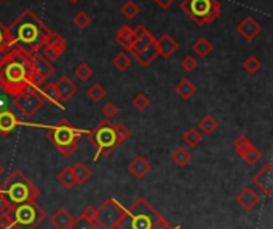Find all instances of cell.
Here are the masks:
<instances>
[{
    "instance_id": "6da1fadb",
    "label": "cell",
    "mask_w": 273,
    "mask_h": 229,
    "mask_svg": "<svg viewBox=\"0 0 273 229\" xmlns=\"http://www.w3.org/2000/svg\"><path fill=\"white\" fill-rule=\"evenodd\" d=\"M34 88V54L12 46L0 57V89L13 97Z\"/></svg>"
},
{
    "instance_id": "7a4b0ae2",
    "label": "cell",
    "mask_w": 273,
    "mask_h": 229,
    "mask_svg": "<svg viewBox=\"0 0 273 229\" xmlns=\"http://www.w3.org/2000/svg\"><path fill=\"white\" fill-rule=\"evenodd\" d=\"M7 29L12 46H20L32 54L44 48L53 32L32 10H24Z\"/></svg>"
},
{
    "instance_id": "3957f363",
    "label": "cell",
    "mask_w": 273,
    "mask_h": 229,
    "mask_svg": "<svg viewBox=\"0 0 273 229\" xmlns=\"http://www.w3.org/2000/svg\"><path fill=\"white\" fill-rule=\"evenodd\" d=\"M91 145H95V161L101 156H110L130 137V129L125 124H114L110 120H102L95 129L87 132Z\"/></svg>"
},
{
    "instance_id": "277c9868",
    "label": "cell",
    "mask_w": 273,
    "mask_h": 229,
    "mask_svg": "<svg viewBox=\"0 0 273 229\" xmlns=\"http://www.w3.org/2000/svg\"><path fill=\"white\" fill-rule=\"evenodd\" d=\"M0 193L10 204V207L21 206L26 202H34L40 196V190L26 177L20 169L10 174V177L0 185Z\"/></svg>"
},
{
    "instance_id": "5b68a950",
    "label": "cell",
    "mask_w": 273,
    "mask_h": 229,
    "mask_svg": "<svg viewBox=\"0 0 273 229\" xmlns=\"http://www.w3.org/2000/svg\"><path fill=\"white\" fill-rule=\"evenodd\" d=\"M87 132L88 131L79 129V127H75L72 123L67 121L66 118H63V120L58 121L56 126L50 127L47 137L64 158H71L75 153V150L79 148L80 137Z\"/></svg>"
},
{
    "instance_id": "8992f818",
    "label": "cell",
    "mask_w": 273,
    "mask_h": 229,
    "mask_svg": "<svg viewBox=\"0 0 273 229\" xmlns=\"http://www.w3.org/2000/svg\"><path fill=\"white\" fill-rule=\"evenodd\" d=\"M125 210V220L118 226L120 229H153L161 220V215L146 198H138Z\"/></svg>"
},
{
    "instance_id": "52a82bcc",
    "label": "cell",
    "mask_w": 273,
    "mask_h": 229,
    "mask_svg": "<svg viewBox=\"0 0 273 229\" xmlns=\"http://www.w3.org/2000/svg\"><path fill=\"white\" fill-rule=\"evenodd\" d=\"M181 10L198 25H206L220 14L219 0H182Z\"/></svg>"
},
{
    "instance_id": "ba28073f",
    "label": "cell",
    "mask_w": 273,
    "mask_h": 229,
    "mask_svg": "<svg viewBox=\"0 0 273 229\" xmlns=\"http://www.w3.org/2000/svg\"><path fill=\"white\" fill-rule=\"evenodd\" d=\"M10 210L15 229H37L47 218V212L36 201L15 206Z\"/></svg>"
},
{
    "instance_id": "9c48e42d",
    "label": "cell",
    "mask_w": 273,
    "mask_h": 229,
    "mask_svg": "<svg viewBox=\"0 0 273 229\" xmlns=\"http://www.w3.org/2000/svg\"><path fill=\"white\" fill-rule=\"evenodd\" d=\"M125 215V207H122L115 199H107L95 209V222L99 229H118Z\"/></svg>"
},
{
    "instance_id": "30bf717a",
    "label": "cell",
    "mask_w": 273,
    "mask_h": 229,
    "mask_svg": "<svg viewBox=\"0 0 273 229\" xmlns=\"http://www.w3.org/2000/svg\"><path fill=\"white\" fill-rule=\"evenodd\" d=\"M45 100L42 99L37 88H31L23 94L13 97V107L18 110L24 118H32L39 110L44 107Z\"/></svg>"
},
{
    "instance_id": "8fae6325",
    "label": "cell",
    "mask_w": 273,
    "mask_h": 229,
    "mask_svg": "<svg viewBox=\"0 0 273 229\" xmlns=\"http://www.w3.org/2000/svg\"><path fill=\"white\" fill-rule=\"evenodd\" d=\"M233 147L238 151L240 158L244 161L246 164H249V166L257 164L259 161H260V158H262V151L257 147H255L254 143L248 139V135H244V134H240L235 139Z\"/></svg>"
},
{
    "instance_id": "7c38bea8",
    "label": "cell",
    "mask_w": 273,
    "mask_h": 229,
    "mask_svg": "<svg viewBox=\"0 0 273 229\" xmlns=\"http://www.w3.org/2000/svg\"><path fill=\"white\" fill-rule=\"evenodd\" d=\"M64 51H66V40L63 38V35L58 32H51L50 38L47 40V43L39 53L44 57H47L50 62H55L64 54Z\"/></svg>"
},
{
    "instance_id": "4fadbf2b",
    "label": "cell",
    "mask_w": 273,
    "mask_h": 229,
    "mask_svg": "<svg viewBox=\"0 0 273 229\" xmlns=\"http://www.w3.org/2000/svg\"><path fill=\"white\" fill-rule=\"evenodd\" d=\"M55 72V67L40 53H34V88H40Z\"/></svg>"
},
{
    "instance_id": "5bb4252c",
    "label": "cell",
    "mask_w": 273,
    "mask_h": 229,
    "mask_svg": "<svg viewBox=\"0 0 273 229\" xmlns=\"http://www.w3.org/2000/svg\"><path fill=\"white\" fill-rule=\"evenodd\" d=\"M252 182L265 196H271L273 194V166L270 163L263 166L260 171L252 177Z\"/></svg>"
},
{
    "instance_id": "9a60e30c",
    "label": "cell",
    "mask_w": 273,
    "mask_h": 229,
    "mask_svg": "<svg viewBox=\"0 0 273 229\" xmlns=\"http://www.w3.org/2000/svg\"><path fill=\"white\" fill-rule=\"evenodd\" d=\"M55 86H56V92H58L59 100H61V104L69 102L77 94V91H79L77 84L69 78V76H61V78L55 83Z\"/></svg>"
},
{
    "instance_id": "2e32d148",
    "label": "cell",
    "mask_w": 273,
    "mask_h": 229,
    "mask_svg": "<svg viewBox=\"0 0 273 229\" xmlns=\"http://www.w3.org/2000/svg\"><path fill=\"white\" fill-rule=\"evenodd\" d=\"M236 30H238V33H240V35L244 40L251 41V40H254L260 33L262 25L257 21H255L252 16H246V18L236 25Z\"/></svg>"
},
{
    "instance_id": "e0dca14e",
    "label": "cell",
    "mask_w": 273,
    "mask_h": 229,
    "mask_svg": "<svg viewBox=\"0 0 273 229\" xmlns=\"http://www.w3.org/2000/svg\"><path fill=\"white\" fill-rule=\"evenodd\" d=\"M20 124L23 123L18 115H15L10 110H0V135L2 137H8Z\"/></svg>"
},
{
    "instance_id": "ac0fdd59",
    "label": "cell",
    "mask_w": 273,
    "mask_h": 229,
    "mask_svg": "<svg viewBox=\"0 0 273 229\" xmlns=\"http://www.w3.org/2000/svg\"><path fill=\"white\" fill-rule=\"evenodd\" d=\"M155 46H157L158 54L161 57L168 59V57H171L176 53V51H177L179 43H177V41L171 35H169V33H163V35H161L158 40H155Z\"/></svg>"
},
{
    "instance_id": "d6986e66",
    "label": "cell",
    "mask_w": 273,
    "mask_h": 229,
    "mask_svg": "<svg viewBox=\"0 0 273 229\" xmlns=\"http://www.w3.org/2000/svg\"><path fill=\"white\" fill-rule=\"evenodd\" d=\"M236 202L240 204V207L246 212H251L257 207V204L260 202V196L255 193L252 188H244L240 191V194L236 196Z\"/></svg>"
},
{
    "instance_id": "ffe728a7",
    "label": "cell",
    "mask_w": 273,
    "mask_h": 229,
    "mask_svg": "<svg viewBox=\"0 0 273 229\" xmlns=\"http://www.w3.org/2000/svg\"><path fill=\"white\" fill-rule=\"evenodd\" d=\"M71 229H99L95 222V207H87L80 217L74 218Z\"/></svg>"
},
{
    "instance_id": "44dd1931",
    "label": "cell",
    "mask_w": 273,
    "mask_h": 229,
    "mask_svg": "<svg viewBox=\"0 0 273 229\" xmlns=\"http://www.w3.org/2000/svg\"><path fill=\"white\" fill-rule=\"evenodd\" d=\"M50 223L55 229H71L74 223V217L66 207H61L50 217Z\"/></svg>"
},
{
    "instance_id": "7402d4cb",
    "label": "cell",
    "mask_w": 273,
    "mask_h": 229,
    "mask_svg": "<svg viewBox=\"0 0 273 229\" xmlns=\"http://www.w3.org/2000/svg\"><path fill=\"white\" fill-rule=\"evenodd\" d=\"M128 171H130V174L136 178H139V180H142L144 177H146L150 171H152V164L149 163V161L144 158V156H136L130 166H128Z\"/></svg>"
},
{
    "instance_id": "603a6c76",
    "label": "cell",
    "mask_w": 273,
    "mask_h": 229,
    "mask_svg": "<svg viewBox=\"0 0 273 229\" xmlns=\"http://www.w3.org/2000/svg\"><path fill=\"white\" fill-rule=\"evenodd\" d=\"M39 92H40L42 99H44L47 104L56 105L58 108L64 110V104H61V100H59V97H58L55 83H48V84H45L44 88H39Z\"/></svg>"
},
{
    "instance_id": "cb8c5ba5",
    "label": "cell",
    "mask_w": 273,
    "mask_h": 229,
    "mask_svg": "<svg viewBox=\"0 0 273 229\" xmlns=\"http://www.w3.org/2000/svg\"><path fill=\"white\" fill-rule=\"evenodd\" d=\"M134 57H136V61H138L142 67L150 65V64L158 57V51H157L155 43H153V45H149L147 48H144V49H141L139 53H136V54H134Z\"/></svg>"
},
{
    "instance_id": "d4e9b609",
    "label": "cell",
    "mask_w": 273,
    "mask_h": 229,
    "mask_svg": "<svg viewBox=\"0 0 273 229\" xmlns=\"http://www.w3.org/2000/svg\"><path fill=\"white\" fill-rule=\"evenodd\" d=\"M174 91L182 100H189V99H192V96L195 94V92H197V86H195V84L189 78H182L174 86Z\"/></svg>"
},
{
    "instance_id": "484cf974",
    "label": "cell",
    "mask_w": 273,
    "mask_h": 229,
    "mask_svg": "<svg viewBox=\"0 0 273 229\" xmlns=\"http://www.w3.org/2000/svg\"><path fill=\"white\" fill-rule=\"evenodd\" d=\"M117 43L122 45L126 51H130L133 41H134V35H133V29L130 27V25H122L120 29H118L117 32Z\"/></svg>"
},
{
    "instance_id": "4316f807",
    "label": "cell",
    "mask_w": 273,
    "mask_h": 229,
    "mask_svg": "<svg viewBox=\"0 0 273 229\" xmlns=\"http://www.w3.org/2000/svg\"><path fill=\"white\" fill-rule=\"evenodd\" d=\"M219 129V121L212 115H204L198 123V131L204 135H212Z\"/></svg>"
},
{
    "instance_id": "83f0119b",
    "label": "cell",
    "mask_w": 273,
    "mask_h": 229,
    "mask_svg": "<svg viewBox=\"0 0 273 229\" xmlns=\"http://www.w3.org/2000/svg\"><path fill=\"white\" fill-rule=\"evenodd\" d=\"M171 159L173 163L177 166V167H185L190 164L192 161V153L189 148H184V147H179L174 150V153L171 155Z\"/></svg>"
},
{
    "instance_id": "f1b7e54d",
    "label": "cell",
    "mask_w": 273,
    "mask_h": 229,
    "mask_svg": "<svg viewBox=\"0 0 273 229\" xmlns=\"http://www.w3.org/2000/svg\"><path fill=\"white\" fill-rule=\"evenodd\" d=\"M72 172L75 177V183L77 185H83L88 182V178L91 177V171L87 164L83 163H77L75 166H72Z\"/></svg>"
},
{
    "instance_id": "f546056e",
    "label": "cell",
    "mask_w": 273,
    "mask_h": 229,
    "mask_svg": "<svg viewBox=\"0 0 273 229\" xmlns=\"http://www.w3.org/2000/svg\"><path fill=\"white\" fill-rule=\"evenodd\" d=\"M192 51H193V53H197V56L204 59V57H208L212 53V43L208 38L201 37L192 45Z\"/></svg>"
},
{
    "instance_id": "4dcf8cb0",
    "label": "cell",
    "mask_w": 273,
    "mask_h": 229,
    "mask_svg": "<svg viewBox=\"0 0 273 229\" xmlns=\"http://www.w3.org/2000/svg\"><path fill=\"white\" fill-rule=\"evenodd\" d=\"M182 140H184V143H185L187 147L197 148L200 143L203 142V134L198 129H195V127H190V129L182 135Z\"/></svg>"
},
{
    "instance_id": "1f68e13d",
    "label": "cell",
    "mask_w": 273,
    "mask_h": 229,
    "mask_svg": "<svg viewBox=\"0 0 273 229\" xmlns=\"http://www.w3.org/2000/svg\"><path fill=\"white\" fill-rule=\"evenodd\" d=\"M58 182L67 190L74 188L77 183H75V177H74V172H72V167H64L63 171L58 174Z\"/></svg>"
},
{
    "instance_id": "d6a6232c",
    "label": "cell",
    "mask_w": 273,
    "mask_h": 229,
    "mask_svg": "<svg viewBox=\"0 0 273 229\" xmlns=\"http://www.w3.org/2000/svg\"><path fill=\"white\" fill-rule=\"evenodd\" d=\"M106 89H104V86L102 84H99V83H95V84H91V86L88 88V91H87V96H88V99L91 100V102H101L102 99L106 97Z\"/></svg>"
},
{
    "instance_id": "836d02e7",
    "label": "cell",
    "mask_w": 273,
    "mask_h": 229,
    "mask_svg": "<svg viewBox=\"0 0 273 229\" xmlns=\"http://www.w3.org/2000/svg\"><path fill=\"white\" fill-rule=\"evenodd\" d=\"M10 48H12V41H10V35H8V29L7 25L0 21V56L5 54Z\"/></svg>"
},
{
    "instance_id": "e575fe53",
    "label": "cell",
    "mask_w": 273,
    "mask_h": 229,
    "mask_svg": "<svg viewBox=\"0 0 273 229\" xmlns=\"http://www.w3.org/2000/svg\"><path fill=\"white\" fill-rule=\"evenodd\" d=\"M112 64H114V67H115L117 70L125 72V70H128V67L131 65V57L122 51V53H118V54L112 59Z\"/></svg>"
},
{
    "instance_id": "d590c367",
    "label": "cell",
    "mask_w": 273,
    "mask_h": 229,
    "mask_svg": "<svg viewBox=\"0 0 273 229\" xmlns=\"http://www.w3.org/2000/svg\"><path fill=\"white\" fill-rule=\"evenodd\" d=\"M139 13H141V8H139L138 3H134L133 0H128V2H125L123 6H122V14L125 16L126 19H133Z\"/></svg>"
},
{
    "instance_id": "8d00e7d4",
    "label": "cell",
    "mask_w": 273,
    "mask_h": 229,
    "mask_svg": "<svg viewBox=\"0 0 273 229\" xmlns=\"http://www.w3.org/2000/svg\"><path fill=\"white\" fill-rule=\"evenodd\" d=\"M72 22H74V25H75L77 29L85 30L91 24V16L87 11H79V13L74 16Z\"/></svg>"
},
{
    "instance_id": "74e56055",
    "label": "cell",
    "mask_w": 273,
    "mask_h": 229,
    "mask_svg": "<svg viewBox=\"0 0 273 229\" xmlns=\"http://www.w3.org/2000/svg\"><path fill=\"white\" fill-rule=\"evenodd\" d=\"M75 76H77V80L79 81H82V83H85V81H88L91 76H93V69L88 65V64H85V62H82V64H79L77 65V69H75Z\"/></svg>"
},
{
    "instance_id": "f35d334b",
    "label": "cell",
    "mask_w": 273,
    "mask_h": 229,
    "mask_svg": "<svg viewBox=\"0 0 273 229\" xmlns=\"http://www.w3.org/2000/svg\"><path fill=\"white\" fill-rule=\"evenodd\" d=\"M243 69H244V72H248L249 75H255L262 69V64H260V61L255 56H249L243 62Z\"/></svg>"
},
{
    "instance_id": "ab89813d",
    "label": "cell",
    "mask_w": 273,
    "mask_h": 229,
    "mask_svg": "<svg viewBox=\"0 0 273 229\" xmlns=\"http://www.w3.org/2000/svg\"><path fill=\"white\" fill-rule=\"evenodd\" d=\"M149 105H150V99L147 94H144V92H139V94L133 99V107L136 110H139V112H144L146 108H149Z\"/></svg>"
},
{
    "instance_id": "60d3db41",
    "label": "cell",
    "mask_w": 273,
    "mask_h": 229,
    "mask_svg": "<svg viewBox=\"0 0 273 229\" xmlns=\"http://www.w3.org/2000/svg\"><path fill=\"white\" fill-rule=\"evenodd\" d=\"M10 209L5 210V212H0V229H12L13 228V218H12Z\"/></svg>"
},
{
    "instance_id": "b9f144b4",
    "label": "cell",
    "mask_w": 273,
    "mask_h": 229,
    "mask_svg": "<svg viewBox=\"0 0 273 229\" xmlns=\"http://www.w3.org/2000/svg\"><path fill=\"white\" fill-rule=\"evenodd\" d=\"M102 115H104V120H112L114 116L118 115V107L114 102H107V104L102 107Z\"/></svg>"
},
{
    "instance_id": "7bdbcfd3",
    "label": "cell",
    "mask_w": 273,
    "mask_h": 229,
    "mask_svg": "<svg viewBox=\"0 0 273 229\" xmlns=\"http://www.w3.org/2000/svg\"><path fill=\"white\" fill-rule=\"evenodd\" d=\"M181 69L185 72H193L197 69V59L193 56H185L182 61H181Z\"/></svg>"
},
{
    "instance_id": "ee69618b",
    "label": "cell",
    "mask_w": 273,
    "mask_h": 229,
    "mask_svg": "<svg viewBox=\"0 0 273 229\" xmlns=\"http://www.w3.org/2000/svg\"><path fill=\"white\" fill-rule=\"evenodd\" d=\"M153 229H181V228H179V226H171V223H168L166 220L161 217V220L157 223V226L153 228Z\"/></svg>"
},
{
    "instance_id": "f6af8a7d",
    "label": "cell",
    "mask_w": 273,
    "mask_h": 229,
    "mask_svg": "<svg viewBox=\"0 0 273 229\" xmlns=\"http://www.w3.org/2000/svg\"><path fill=\"white\" fill-rule=\"evenodd\" d=\"M10 209V204H8V201L5 199V196L2 193H0V212H5Z\"/></svg>"
},
{
    "instance_id": "bcb514c9",
    "label": "cell",
    "mask_w": 273,
    "mask_h": 229,
    "mask_svg": "<svg viewBox=\"0 0 273 229\" xmlns=\"http://www.w3.org/2000/svg\"><path fill=\"white\" fill-rule=\"evenodd\" d=\"M157 2V5L160 6V8H163V10H166V8H169L173 3H174V0H155Z\"/></svg>"
},
{
    "instance_id": "7dc6e473",
    "label": "cell",
    "mask_w": 273,
    "mask_h": 229,
    "mask_svg": "<svg viewBox=\"0 0 273 229\" xmlns=\"http://www.w3.org/2000/svg\"><path fill=\"white\" fill-rule=\"evenodd\" d=\"M2 174H4V166L0 164V177H2Z\"/></svg>"
},
{
    "instance_id": "c3c4849f",
    "label": "cell",
    "mask_w": 273,
    "mask_h": 229,
    "mask_svg": "<svg viewBox=\"0 0 273 229\" xmlns=\"http://www.w3.org/2000/svg\"><path fill=\"white\" fill-rule=\"evenodd\" d=\"M69 2H71V3H79L80 0H69Z\"/></svg>"
},
{
    "instance_id": "681fc988",
    "label": "cell",
    "mask_w": 273,
    "mask_h": 229,
    "mask_svg": "<svg viewBox=\"0 0 273 229\" xmlns=\"http://www.w3.org/2000/svg\"><path fill=\"white\" fill-rule=\"evenodd\" d=\"M4 2H5V0H4Z\"/></svg>"
},
{
    "instance_id": "f907efd6",
    "label": "cell",
    "mask_w": 273,
    "mask_h": 229,
    "mask_svg": "<svg viewBox=\"0 0 273 229\" xmlns=\"http://www.w3.org/2000/svg\"><path fill=\"white\" fill-rule=\"evenodd\" d=\"M118 229H120V228H118Z\"/></svg>"
}]
</instances>
